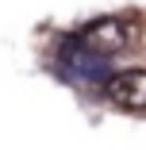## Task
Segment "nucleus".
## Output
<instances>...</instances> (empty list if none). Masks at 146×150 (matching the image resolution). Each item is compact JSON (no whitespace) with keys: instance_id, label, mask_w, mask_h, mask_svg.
<instances>
[{"instance_id":"obj_1","label":"nucleus","mask_w":146,"mask_h":150,"mask_svg":"<svg viewBox=\"0 0 146 150\" xmlns=\"http://www.w3.org/2000/svg\"><path fill=\"white\" fill-rule=\"evenodd\" d=\"M58 69H62V77L73 81V85H104L111 77L108 73V58L85 50L73 35L62 39V46H58Z\"/></svg>"},{"instance_id":"obj_2","label":"nucleus","mask_w":146,"mask_h":150,"mask_svg":"<svg viewBox=\"0 0 146 150\" xmlns=\"http://www.w3.org/2000/svg\"><path fill=\"white\" fill-rule=\"evenodd\" d=\"M73 39H77L85 50H92V54H100V58H111V54H119V50L127 46L131 27H127L119 16H100V19H92V23H85Z\"/></svg>"},{"instance_id":"obj_3","label":"nucleus","mask_w":146,"mask_h":150,"mask_svg":"<svg viewBox=\"0 0 146 150\" xmlns=\"http://www.w3.org/2000/svg\"><path fill=\"white\" fill-rule=\"evenodd\" d=\"M104 96L123 108V112H142L146 108V69H119L104 81Z\"/></svg>"}]
</instances>
